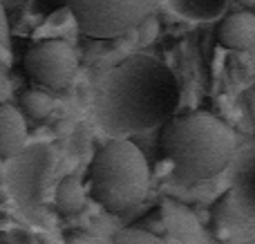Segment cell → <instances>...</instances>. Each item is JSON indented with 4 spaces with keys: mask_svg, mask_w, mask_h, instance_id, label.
I'll return each mask as SVG.
<instances>
[{
    "mask_svg": "<svg viewBox=\"0 0 255 244\" xmlns=\"http://www.w3.org/2000/svg\"><path fill=\"white\" fill-rule=\"evenodd\" d=\"M4 40H7V18L2 11V2H0V52L4 47Z\"/></svg>",
    "mask_w": 255,
    "mask_h": 244,
    "instance_id": "obj_13",
    "label": "cell"
},
{
    "mask_svg": "<svg viewBox=\"0 0 255 244\" xmlns=\"http://www.w3.org/2000/svg\"><path fill=\"white\" fill-rule=\"evenodd\" d=\"M217 40L231 52H249L255 47V13L235 11L229 13L217 27Z\"/></svg>",
    "mask_w": 255,
    "mask_h": 244,
    "instance_id": "obj_6",
    "label": "cell"
},
{
    "mask_svg": "<svg viewBox=\"0 0 255 244\" xmlns=\"http://www.w3.org/2000/svg\"><path fill=\"white\" fill-rule=\"evenodd\" d=\"M20 110L29 115L31 119L43 121L52 115L54 110V99L43 90H25L20 97Z\"/></svg>",
    "mask_w": 255,
    "mask_h": 244,
    "instance_id": "obj_11",
    "label": "cell"
},
{
    "mask_svg": "<svg viewBox=\"0 0 255 244\" xmlns=\"http://www.w3.org/2000/svg\"><path fill=\"white\" fill-rule=\"evenodd\" d=\"M159 146L179 182L199 184L229 168L235 155V134L211 112H188L163 123Z\"/></svg>",
    "mask_w": 255,
    "mask_h": 244,
    "instance_id": "obj_2",
    "label": "cell"
},
{
    "mask_svg": "<svg viewBox=\"0 0 255 244\" xmlns=\"http://www.w3.org/2000/svg\"><path fill=\"white\" fill-rule=\"evenodd\" d=\"M172 13L190 22H213L226 11L229 0H166Z\"/></svg>",
    "mask_w": 255,
    "mask_h": 244,
    "instance_id": "obj_9",
    "label": "cell"
},
{
    "mask_svg": "<svg viewBox=\"0 0 255 244\" xmlns=\"http://www.w3.org/2000/svg\"><path fill=\"white\" fill-rule=\"evenodd\" d=\"M27 146V123L11 103H0V159H13Z\"/></svg>",
    "mask_w": 255,
    "mask_h": 244,
    "instance_id": "obj_7",
    "label": "cell"
},
{
    "mask_svg": "<svg viewBox=\"0 0 255 244\" xmlns=\"http://www.w3.org/2000/svg\"><path fill=\"white\" fill-rule=\"evenodd\" d=\"M115 244H168L163 238L154 236L150 231L143 229H124V231L117 233Z\"/></svg>",
    "mask_w": 255,
    "mask_h": 244,
    "instance_id": "obj_12",
    "label": "cell"
},
{
    "mask_svg": "<svg viewBox=\"0 0 255 244\" xmlns=\"http://www.w3.org/2000/svg\"><path fill=\"white\" fill-rule=\"evenodd\" d=\"M79 29L92 38H119L145 20L152 0H63Z\"/></svg>",
    "mask_w": 255,
    "mask_h": 244,
    "instance_id": "obj_4",
    "label": "cell"
},
{
    "mask_svg": "<svg viewBox=\"0 0 255 244\" xmlns=\"http://www.w3.org/2000/svg\"><path fill=\"white\" fill-rule=\"evenodd\" d=\"M54 206L61 215H76L85 206V191L76 177H65L54 191Z\"/></svg>",
    "mask_w": 255,
    "mask_h": 244,
    "instance_id": "obj_10",
    "label": "cell"
},
{
    "mask_svg": "<svg viewBox=\"0 0 255 244\" xmlns=\"http://www.w3.org/2000/svg\"><path fill=\"white\" fill-rule=\"evenodd\" d=\"M22 67L34 83L49 90H63L74 81L79 58L70 43L61 38H45L25 52Z\"/></svg>",
    "mask_w": 255,
    "mask_h": 244,
    "instance_id": "obj_5",
    "label": "cell"
},
{
    "mask_svg": "<svg viewBox=\"0 0 255 244\" xmlns=\"http://www.w3.org/2000/svg\"><path fill=\"white\" fill-rule=\"evenodd\" d=\"M179 106V81L166 63L132 54L101 76L94 119L110 139H128L170 121Z\"/></svg>",
    "mask_w": 255,
    "mask_h": 244,
    "instance_id": "obj_1",
    "label": "cell"
},
{
    "mask_svg": "<svg viewBox=\"0 0 255 244\" xmlns=\"http://www.w3.org/2000/svg\"><path fill=\"white\" fill-rule=\"evenodd\" d=\"M235 209L240 213L255 218V150H251L242 161L233 177V193Z\"/></svg>",
    "mask_w": 255,
    "mask_h": 244,
    "instance_id": "obj_8",
    "label": "cell"
},
{
    "mask_svg": "<svg viewBox=\"0 0 255 244\" xmlns=\"http://www.w3.org/2000/svg\"><path fill=\"white\" fill-rule=\"evenodd\" d=\"M88 186L103 209L124 213L139 204L148 193V159L130 139H110L90 164Z\"/></svg>",
    "mask_w": 255,
    "mask_h": 244,
    "instance_id": "obj_3",
    "label": "cell"
},
{
    "mask_svg": "<svg viewBox=\"0 0 255 244\" xmlns=\"http://www.w3.org/2000/svg\"><path fill=\"white\" fill-rule=\"evenodd\" d=\"M238 4H242V7H255V0H235Z\"/></svg>",
    "mask_w": 255,
    "mask_h": 244,
    "instance_id": "obj_14",
    "label": "cell"
}]
</instances>
